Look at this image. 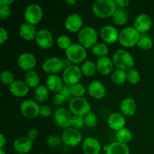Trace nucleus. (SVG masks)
<instances>
[{
  "instance_id": "nucleus-1",
  "label": "nucleus",
  "mask_w": 154,
  "mask_h": 154,
  "mask_svg": "<svg viewBox=\"0 0 154 154\" xmlns=\"http://www.w3.org/2000/svg\"><path fill=\"white\" fill-rule=\"evenodd\" d=\"M117 9V5L114 0H97L92 6L93 14L100 18L112 17Z\"/></svg>"
},
{
  "instance_id": "nucleus-2",
  "label": "nucleus",
  "mask_w": 154,
  "mask_h": 154,
  "mask_svg": "<svg viewBox=\"0 0 154 154\" xmlns=\"http://www.w3.org/2000/svg\"><path fill=\"white\" fill-rule=\"evenodd\" d=\"M112 61L117 69L127 72L135 65L134 57L126 50H117L112 56Z\"/></svg>"
},
{
  "instance_id": "nucleus-3",
  "label": "nucleus",
  "mask_w": 154,
  "mask_h": 154,
  "mask_svg": "<svg viewBox=\"0 0 154 154\" xmlns=\"http://www.w3.org/2000/svg\"><path fill=\"white\" fill-rule=\"evenodd\" d=\"M141 34L134 27L123 28L119 34V42L125 48H131L138 45Z\"/></svg>"
},
{
  "instance_id": "nucleus-4",
  "label": "nucleus",
  "mask_w": 154,
  "mask_h": 154,
  "mask_svg": "<svg viewBox=\"0 0 154 154\" xmlns=\"http://www.w3.org/2000/svg\"><path fill=\"white\" fill-rule=\"evenodd\" d=\"M78 42L85 48H93L97 43L98 35L96 30L92 26H84L78 32Z\"/></svg>"
},
{
  "instance_id": "nucleus-5",
  "label": "nucleus",
  "mask_w": 154,
  "mask_h": 154,
  "mask_svg": "<svg viewBox=\"0 0 154 154\" xmlns=\"http://www.w3.org/2000/svg\"><path fill=\"white\" fill-rule=\"evenodd\" d=\"M69 111L74 115L84 117L90 111V102L84 97H73L69 103Z\"/></svg>"
},
{
  "instance_id": "nucleus-6",
  "label": "nucleus",
  "mask_w": 154,
  "mask_h": 154,
  "mask_svg": "<svg viewBox=\"0 0 154 154\" xmlns=\"http://www.w3.org/2000/svg\"><path fill=\"white\" fill-rule=\"evenodd\" d=\"M66 58L72 63H84L87 57V50L80 44H72L66 51Z\"/></svg>"
},
{
  "instance_id": "nucleus-7",
  "label": "nucleus",
  "mask_w": 154,
  "mask_h": 154,
  "mask_svg": "<svg viewBox=\"0 0 154 154\" xmlns=\"http://www.w3.org/2000/svg\"><path fill=\"white\" fill-rule=\"evenodd\" d=\"M23 16L26 23L35 26L43 18V10L39 5L35 3L30 4L26 8Z\"/></svg>"
},
{
  "instance_id": "nucleus-8",
  "label": "nucleus",
  "mask_w": 154,
  "mask_h": 154,
  "mask_svg": "<svg viewBox=\"0 0 154 154\" xmlns=\"http://www.w3.org/2000/svg\"><path fill=\"white\" fill-rule=\"evenodd\" d=\"M82 72L81 68L76 65H72L64 69L63 73V80L66 85L72 86L79 83L82 78Z\"/></svg>"
},
{
  "instance_id": "nucleus-9",
  "label": "nucleus",
  "mask_w": 154,
  "mask_h": 154,
  "mask_svg": "<svg viewBox=\"0 0 154 154\" xmlns=\"http://www.w3.org/2000/svg\"><path fill=\"white\" fill-rule=\"evenodd\" d=\"M72 117L73 115L72 112L65 108H58L54 112V122L57 126L62 129H66L70 127Z\"/></svg>"
},
{
  "instance_id": "nucleus-10",
  "label": "nucleus",
  "mask_w": 154,
  "mask_h": 154,
  "mask_svg": "<svg viewBox=\"0 0 154 154\" xmlns=\"http://www.w3.org/2000/svg\"><path fill=\"white\" fill-rule=\"evenodd\" d=\"M62 141L69 147H76L81 143L82 135L78 129L69 127L63 131L62 134Z\"/></svg>"
},
{
  "instance_id": "nucleus-11",
  "label": "nucleus",
  "mask_w": 154,
  "mask_h": 154,
  "mask_svg": "<svg viewBox=\"0 0 154 154\" xmlns=\"http://www.w3.org/2000/svg\"><path fill=\"white\" fill-rule=\"evenodd\" d=\"M40 107L38 103L31 99L24 100L20 105V112L26 118H35L40 114Z\"/></svg>"
},
{
  "instance_id": "nucleus-12",
  "label": "nucleus",
  "mask_w": 154,
  "mask_h": 154,
  "mask_svg": "<svg viewBox=\"0 0 154 154\" xmlns=\"http://www.w3.org/2000/svg\"><path fill=\"white\" fill-rule=\"evenodd\" d=\"M64 69L63 60L58 57H50L45 60L42 65V69L45 72L51 75H57Z\"/></svg>"
},
{
  "instance_id": "nucleus-13",
  "label": "nucleus",
  "mask_w": 154,
  "mask_h": 154,
  "mask_svg": "<svg viewBox=\"0 0 154 154\" xmlns=\"http://www.w3.org/2000/svg\"><path fill=\"white\" fill-rule=\"evenodd\" d=\"M35 41L36 44L44 50L49 49L54 45V37L52 33L45 29H42L37 32Z\"/></svg>"
},
{
  "instance_id": "nucleus-14",
  "label": "nucleus",
  "mask_w": 154,
  "mask_h": 154,
  "mask_svg": "<svg viewBox=\"0 0 154 154\" xmlns=\"http://www.w3.org/2000/svg\"><path fill=\"white\" fill-rule=\"evenodd\" d=\"M152 26V19L147 14H140L134 21V28L140 33H147Z\"/></svg>"
},
{
  "instance_id": "nucleus-15",
  "label": "nucleus",
  "mask_w": 154,
  "mask_h": 154,
  "mask_svg": "<svg viewBox=\"0 0 154 154\" xmlns=\"http://www.w3.org/2000/svg\"><path fill=\"white\" fill-rule=\"evenodd\" d=\"M37 60L36 57L31 53H23L17 59V65L20 69L23 71H31L35 67Z\"/></svg>"
},
{
  "instance_id": "nucleus-16",
  "label": "nucleus",
  "mask_w": 154,
  "mask_h": 154,
  "mask_svg": "<svg viewBox=\"0 0 154 154\" xmlns=\"http://www.w3.org/2000/svg\"><path fill=\"white\" fill-rule=\"evenodd\" d=\"M82 17L78 14H71L66 18L65 21V27L70 32H79L83 28Z\"/></svg>"
},
{
  "instance_id": "nucleus-17",
  "label": "nucleus",
  "mask_w": 154,
  "mask_h": 154,
  "mask_svg": "<svg viewBox=\"0 0 154 154\" xmlns=\"http://www.w3.org/2000/svg\"><path fill=\"white\" fill-rule=\"evenodd\" d=\"M118 30L111 25L105 26L100 29V36L106 44H114L119 40Z\"/></svg>"
},
{
  "instance_id": "nucleus-18",
  "label": "nucleus",
  "mask_w": 154,
  "mask_h": 154,
  "mask_svg": "<svg viewBox=\"0 0 154 154\" xmlns=\"http://www.w3.org/2000/svg\"><path fill=\"white\" fill-rule=\"evenodd\" d=\"M102 145L99 140L93 137L85 138L82 144V150L84 154H99Z\"/></svg>"
},
{
  "instance_id": "nucleus-19",
  "label": "nucleus",
  "mask_w": 154,
  "mask_h": 154,
  "mask_svg": "<svg viewBox=\"0 0 154 154\" xmlns=\"http://www.w3.org/2000/svg\"><path fill=\"white\" fill-rule=\"evenodd\" d=\"M87 91L89 95L93 99H102L105 97L106 89L101 81H93L88 85Z\"/></svg>"
},
{
  "instance_id": "nucleus-20",
  "label": "nucleus",
  "mask_w": 154,
  "mask_h": 154,
  "mask_svg": "<svg viewBox=\"0 0 154 154\" xmlns=\"http://www.w3.org/2000/svg\"><path fill=\"white\" fill-rule=\"evenodd\" d=\"M14 149L17 153L20 154H26L32 148V141L27 137H20L14 141Z\"/></svg>"
},
{
  "instance_id": "nucleus-21",
  "label": "nucleus",
  "mask_w": 154,
  "mask_h": 154,
  "mask_svg": "<svg viewBox=\"0 0 154 154\" xmlns=\"http://www.w3.org/2000/svg\"><path fill=\"white\" fill-rule=\"evenodd\" d=\"M108 124L111 129L117 132L125 127L126 119L124 116L120 114V113H112L108 118Z\"/></svg>"
},
{
  "instance_id": "nucleus-22",
  "label": "nucleus",
  "mask_w": 154,
  "mask_h": 154,
  "mask_svg": "<svg viewBox=\"0 0 154 154\" xmlns=\"http://www.w3.org/2000/svg\"><path fill=\"white\" fill-rule=\"evenodd\" d=\"M29 87L27 86L25 81H14L10 86H9V90L12 95L16 97H23L27 95L29 93Z\"/></svg>"
},
{
  "instance_id": "nucleus-23",
  "label": "nucleus",
  "mask_w": 154,
  "mask_h": 154,
  "mask_svg": "<svg viewBox=\"0 0 154 154\" xmlns=\"http://www.w3.org/2000/svg\"><path fill=\"white\" fill-rule=\"evenodd\" d=\"M114 66V65L112 60H111L108 57L99 58L96 61L97 71L102 75H109L111 72H113Z\"/></svg>"
},
{
  "instance_id": "nucleus-24",
  "label": "nucleus",
  "mask_w": 154,
  "mask_h": 154,
  "mask_svg": "<svg viewBox=\"0 0 154 154\" xmlns=\"http://www.w3.org/2000/svg\"><path fill=\"white\" fill-rule=\"evenodd\" d=\"M20 36L26 41H32L35 39L37 32L35 26L29 23H23L19 29Z\"/></svg>"
},
{
  "instance_id": "nucleus-25",
  "label": "nucleus",
  "mask_w": 154,
  "mask_h": 154,
  "mask_svg": "<svg viewBox=\"0 0 154 154\" xmlns=\"http://www.w3.org/2000/svg\"><path fill=\"white\" fill-rule=\"evenodd\" d=\"M63 80L57 75H48L46 79V87L48 90L54 93H59L63 89Z\"/></svg>"
},
{
  "instance_id": "nucleus-26",
  "label": "nucleus",
  "mask_w": 154,
  "mask_h": 154,
  "mask_svg": "<svg viewBox=\"0 0 154 154\" xmlns=\"http://www.w3.org/2000/svg\"><path fill=\"white\" fill-rule=\"evenodd\" d=\"M137 105L135 101L132 98H126L120 104V111L125 116L130 117L135 114Z\"/></svg>"
},
{
  "instance_id": "nucleus-27",
  "label": "nucleus",
  "mask_w": 154,
  "mask_h": 154,
  "mask_svg": "<svg viewBox=\"0 0 154 154\" xmlns=\"http://www.w3.org/2000/svg\"><path fill=\"white\" fill-rule=\"evenodd\" d=\"M129 148L126 144L114 141L108 146L106 154H129Z\"/></svg>"
},
{
  "instance_id": "nucleus-28",
  "label": "nucleus",
  "mask_w": 154,
  "mask_h": 154,
  "mask_svg": "<svg viewBox=\"0 0 154 154\" xmlns=\"http://www.w3.org/2000/svg\"><path fill=\"white\" fill-rule=\"evenodd\" d=\"M24 81L29 87H32V88L35 87L36 88L39 86L40 77H39L38 72L35 71H29L26 73L25 77H24Z\"/></svg>"
},
{
  "instance_id": "nucleus-29",
  "label": "nucleus",
  "mask_w": 154,
  "mask_h": 154,
  "mask_svg": "<svg viewBox=\"0 0 154 154\" xmlns=\"http://www.w3.org/2000/svg\"><path fill=\"white\" fill-rule=\"evenodd\" d=\"M48 96H49V90L46 86L39 85L35 89L34 97L37 102H45L48 99Z\"/></svg>"
},
{
  "instance_id": "nucleus-30",
  "label": "nucleus",
  "mask_w": 154,
  "mask_h": 154,
  "mask_svg": "<svg viewBox=\"0 0 154 154\" xmlns=\"http://www.w3.org/2000/svg\"><path fill=\"white\" fill-rule=\"evenodd\" d=\"M108 51H109V50H108V45L104 42H97L92 48L93 54L99 58L107 57Z\"/></svg>"
},
{
  "instance_id": "nucleus-31",
  "label": "nucleus",
  "mask_w": 154,
  "mask_h": 154,
  "mask_svg": "<svg viewBox=\"0 0 154 154\" xmlns=\"http://www.w3.org/2000/svg\"><path fill=\"white\" fill-rule=\"evenodd\" d=\"M81 69L83 75L87 77H91L94 75L97 71L96 63H93L91 60H86L82 63Z\"/></svg>"
},
{
  "instance_id": "nucleus-32",
  "label": "nucleus",
  "mask_w": 154,
  "mask_h": 154,
  "mask_svg": "<svg viewBox=\"0 0 154 154\" xmlns=\"http://www.w3.org/2000/svg\"><path fill=\"white\" fill-rule=\"evenodd\" d=\"M111 18H112L113 22L116 25L119 26L125 25L128 22V20H129L126 12L121 8H117V11L113 14V16L111 17Z\"/></svg>"
},
{
  "instance_id": "nucleus-33",
  "label": "nucleus",
  "mask_w": 154,
  "mask_h": 154,
  "mask_svg": "<svg viewBox=\"0 0 154 154\" xmlns=\"http://www.w3.org/2000/svg\"><path fill=\"white\" fill-rule=\"evenodd\" d=\"M116 138L117 141L126 144L130 142L132 139V133L129 129L124 127L123 129L117 131L116 133Z\"/></svg>"
},
{
  "instance_id": "nucleus-34",
  "label": "nucleus",
  "mask_w": 154,
  "mask_h": 154,
  "mask_svg": "<svg viewBox=\"0 0 154 154\" xmlns=\"http://www.w3.org/2000/svg\"><path fill=\"white\" fill-rule=\"evenodd\" d=\"M153 45V40L148 34H147V33L141 34L140 39L138 42V45H137L140 49L144 50V51H148V50L151 49Z\"/></svg>"
},
{
  "instance_id": "nucleus-35",
  "label": "nucleus",
  "mask_w": 154,
  "mask_h": 154,
  "mask_svg": "<svg viewBox=\"0 0 154 154\" xmlns=\"http://www.w3.org/2000/svg\"><path fill=\"white\" fill-rule=\"evenodd\" d=\"M111 81L116 85L124 84L126 81V72L120 69H116L111 73Z\"/></svg>"
},
{
  "instance_id": "nucleus-36",
  "label": "nucleus",
  "mask_w": 154,
  "mask_h": 154,
  "mask_svg": "<svg viewBox=\"0 0 154 154\" xmlns=\"http://www.w3.org/2000/svg\"><path fill=\"white\" fill-rule=\"evenodd\" d=\"M140 79H141V75L136 69L132 68L126 72V81H129L130 84H136L137 83L139 82Z\"/></svg>"
},
{
  "instance_id": "nucleus-37",
  "label": "nucleus",
  "mask_w": 154,
  "mask_h": 154,
  "mask_svg": "<svg viewBox=\"0 0 154 154\" xmlns=\"http://www.w3.org/2000/svg\"><path fill=\"white\" fill-rule=\"evenodd\" d=\"M70 91L73 97H83L86 93V88L83 84H78L70 86Z\"/></svg>"
},
{
  "instance_id": "nucleus-38",
  "label": "nucleus",
  "mask_w": 154,
  "mask_h": 154,
  "mask_svg": "<svg viewBox=\"0 0 154 154\" xmlns=\"http://www.w3.org/2000/svg\"><path fill=\"white\" fill-rule=\"evenodd\" d=\"M57 42L59 48L62 50H65V51L69 49L71 45H72L71 38L68 35H60L57 38Z\"/></svg>"
},
{
  "instance_id": "nucleus-39",
  "label": "nucleus",
  "mask_w": 154,
  "mask_h": 154,
  "mask_svg": "<svg viewBox=\"0 0 154 154\" xmlns=\"http://www.w3.org/2000/svg\"><path fill=\"white\" fill-rule=\"evenodd\" d=\"M84 122H85V125L90 128H93L96 126L98 122L97 116L96 114L92 111H90L87 114L84 116Z\"/></svg>"
},
{
  "instance_id": "nucleus-40",
  "label": "nucleus",
  "mask_w": 154,
  "mask_h": 154,
  "mask_svg": "<svg viewBox=\"0 0 154 154\" xmlns=\"http://www.w3.org/2000/svg\"><path fill=\"white\" fill-rule=\"evenodd\" d=\"M1 80L5 85L10 86L14 81V77L13 73L9 70L3 71L1 74Z\"/></svg>"
},
{
  "instance_id": "nucleus-41",
  "label": "nucleus",
  "mask_w": 154,
  "mask_h": 154,
  "mask_svg": "<svg viewBox=\"0 0 154 154\" xmlns=\"http://www.w3.org/2000/svg\"><path fill=\"white\" fill-rule=\"evenodd\" d=\"M85 125V122H84V117H81V116H77L73 115L72 117V123H71V127L74 128L79 130L80 129L83 127Z\"/></svg>"
},
{
  "instance_id": "nucleus-42",
  "label": "nucleus",
  "mask_w": 154,
  "mask_h": 154,
  "mask_svg": "<svg viewBox=\"0 0 154 154\" xmlns=\"http://www.w3.org/2000/svg\"><path fill=\"white\" fill-rule=\"evenodd\" d=\"M61 140L62 138H60L57 135H51L47 139L46 143L48 147H56L60 145V143H61Z\"/></svg>"
},
{
  "instance_id": "nucleus-43",
  "label": "nucleus",
  "mask_w": 154,
  "mask_h": 154,
  "mask_svg": "<svg viewBox=\"0 0 154 154\" xmlns=\"http://www.w3.org/2000/svg\"><path fill=\"white\" fill-rule=\"evenodd\" d=\"M11 14V9L10 6L0 5V16L2 20H7Z\"/></svg>"
},
{
  "instance_id": "nucleus-44",
  "label": "nucleus",
  "mask_w": 154,
  "mask_h": 154,
  "mask_svg": "<svg viewBox=\"0 0 154 154\" xmlns=\"http://www.w3.org/2000/svg\"><path fill=\"white\" fill-rule=\"evenodd\" d=\"M66 101H67L66 97L60 93H57L54 96V98H53V103L55 105H57V106H60V105H63V104H64V102Z\"/></svg>"
},
{
  "instance_id": "nucleus-45",
  "label": "nucleus",
  "mask_w": 154,
  "mask_h": 154,
  "mask_svg": "<svg viewBox=\"0 0 154 154\" xmlns=\"http://www.w3.org/2000/svg\"><path fill=\"white\" fill-rule=\"evenodd\" d=\"M52 114V110L48 105H42L40 107V114L39 115L43 117H48Z\"/></svg>"
},
{
  "instance_id": "nucleus-46",
  "label": "nucleus",
  "mask_w": 154,
  "mask_h": 154,
  "mask_svg": "<svg viewBox=\"0 0 154 154\" xmlns=\"http://www.w3.org/2000/svg\"><path fill=\"white\" fill-rule=\"evenodd\" d=\"M60 93H61L63 96H64L67 100L70 101L71 99L73 98L70 91V86L66 85V84H64V86H63V89H62L61 91L60 92Z\"/></svg>"
},
{
  "instance_id": "nucleus-47",
  "label": "nucleus",
  "mask_w": 154,
  "mask_h": 154,
  "mask_svg": "<svg viewBox=\"0 0 154 154\" xmlns=\"http://www.w3.org/2000/svg\"><path fill=\"white\" fill-rule=\"evenodd\" d=\"M8 38V33L5 28L2 27L0 29V44L3 45Z\"/></svg>"
},
{
  "instance_id": "nucleus-48",
  "label": "nucleus",
  "mask_w": 154,
  "mask_h": 154,
  "mask_svg": "<svg viewBox=\"0 0 154 154\" xmlns=\"http://www.w3.org/2000/svg\"><path fill=\"white\" fill-rule=\"evenodd\" d=\"M38 132L37 129H32L29 131L26 137L29 138V139L31 140L32 141H33L38 138Z\"/></svg>"
},
{
  "instance_id": "nucleus-49",
  "label": "nucleus",
  "mask_w": 154,
  "mask_h": 154,
  "mask_svg": "<svg viewBox=\"0 0 154 154\" xmlns=\"http://www.w3.org/2000/svg\"><path fill=\"white\" fill-rule=\"evenodd\" d=\"M116 4L120 8H124L129 4V0H116Z\"/></svg>"
},
{
  "instance_id": "nucleus-50",
  "label": "nucleus",
  "mask_w": 154,
  "mask_h": 154,
  "mask_svg": "<svg viewBox=\"0 0 154 154\" xmlns=\"http://www.w3.org/2000/svg\"><path fill=\"white\" fill-rule=\"evenodd\" d=\"M0 149H3L4 146L6 144V138L3 134H1L0 135Z\"/></svg>"
},
{
  "instance_id": "nucleus-51",
  "label": "nucleus",
  "mask_w": 154,
  "mask_h": 154,
  "mask_svg": "<svg viewBox=\"0 0 154 154\" xmlns=\"http://www.w3.org/2000/svg\"><path fill=\"white\" fill-rule=\"evenodd\" d=\"M63 66H64V69H67L68 67H69V66H72V63H71L70 61H69V60H68L67 58L66 59H63Z\"/></svg>"
},
{
  "instance_id": "nucleus-52",
  "label": "nucleus",
  "mask_w": 154,
  "mask_h": 154,
  "mask_svg": "<svg viewBox=\"0 0 154 154\" xmlns=\"http://www.w3.org/2000/svg\"><path fill=\"white\" fill-rule=\"evenodd\" d=\"M14 2V0H0V5H10Z\"/></svg>"
},
{
  "instance_id": "nucleus-53",
  "label": "nucleus",
  "mask_w": 154,
  "mask_h": 154,
  "mask_svg": "<svg viewBox=\"0 0 154 154\" xmlns=\"http://www.w3.org/2000/svg\"><path fill=\"white\" fill-rule=\"evenodd\" d=\"M77 2H78V1H77V0H67V1H66V4L72 5L75 4H76Z\"/></svg>"
},
{
  "instance_id": "nucleus-54",
  "label": "nucleus",
  "mask_w": 154,
  "mask_h": 154,
  "mask_svg": "<svg viewBox=\"0 0 154 154\" xmlns=\"http://www.w3.org/2000/svg\"><path fill=\"white\" fill-rule=\"evenodd\" d=\"M0 154H6L3 149H0Z\"/></svg>"
},
{
  "instance_id": "nucleus-55",
  "label": "nucleus",
  "mask_w": 154,
  "mask_h": 154,
  "mask_svg": "<svg viewBox=\"0 0 154 154\" xmlns=\"http://www.w3.org/2000/svg\"><path fill=\"white\" fill-rule=\"evenodd\" d=\"M39 154H44V153H39Z\"/></svg>"
}]
</instances>
